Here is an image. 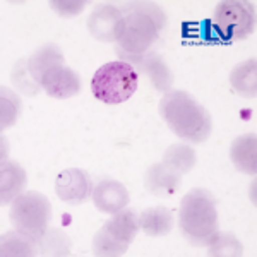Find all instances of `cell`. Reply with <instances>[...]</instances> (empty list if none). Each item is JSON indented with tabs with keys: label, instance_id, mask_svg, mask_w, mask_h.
Instances as JSON below:
<instances>
[{
	"label": "cell",
	"instance_id": "1",
	"mask_svg": "<svg viewBox=\"0 0 257 257\" xmlns=\"http://www.w3.org/2000/svg\"><path fill=\"white\" fill-rule=\"evenodd\" d=\"M158 111L170 131L189 143H204L213 132V120L209 111L185 91L165 93Z\"/></svg>",
	"mask_w": 257,
	"mask_h": 257
},
{
	"label": "cell",
	"instance_id": "2",
	"mask_svg": "<svg viewBox=\"0 0 257 257\" xmlns=\"http://www.w3.org/2000/svg\"><path fill=\"white\" fill-rule=\"evenodd\" d=\"M178 226L192 245L208 247L218 235V211L211 192L192 189L184 196L178 209Z\"/></svg>",
	"mask_w": 257,
	"mask_h": 257
},
{
	"label": "cell",
	"instance_id": "3",
	"mask_svg": "<svg viewBox=\"0 0 257 257\" xmlns=\"http://www.w3.org/2000/svg\"><path fill=\"white\" fill-rule=\"evenodd\" d=\"M165 14L153 4H143L125 18V30L118 40V53L131 57L144 55L158 40Z\"/></svg>",
	"mask_w": 257,
	"mask_h": 257
},
{
	"label": "cell",
	"instance_id": "4",
	"mask_svg": "<svg viewBox=\"0 0 257 257\" xmlns=\"http://www.w3.org/2000/svg\"><path fill=\"white\" fill-rule=\"evenodd\" d=\"M139 88V74L128 62L115 60L101 65L91 79L94 98L106 105H118L134 96Z\"/></svg>",
	"mask_w": 257,
	"mask_h": 257
},
{
	"label": "cell",
	"instance_id": "5",
	"mask_svg": "<svg viewBox=\"0 0 257 257\" xmlns=\"http://www.w3.org/2000/svg\"><path fill=\"white\" fill-rule=\"evenodd\" d=\"M9 219L14 230L40 243L43 235L48 231L50 219H52V204L43 194L36 190L19 194L11 204Z\"/></svg>",
	"mask_w": 257,
	"mask_h": 257
},
{
	"label": "cell",
	"instance_id": "6",
	"mask_svg": "<svg viewBox=\"0 0 257 257\" xmlns=\"http://www.w3.org/2000/svg\"><path fill=\"white\" fill-rule=\"evenodd\" d=\"M139 231V216L132 209H122L113 214L93 238V252L96 255H122L134 242Z\"/></svg>",
	"mask_w": 257,
	"mask_h": 257
},
{
	"label": "cell",
	"instance_id": "7",
	"mask_svg": "<svg viewBox=\"0 0 257 257\" xmlns=\"http://www.w3.org/2000/svg\"><path fill=\"white\" fill-rule=\"evenodd\" d=\"M213 23L228 43L245 40L255 31V7L250 2L223 0L214 11Z\"/></svg>",
	"mask_w": 257,
	"mask_h": 257
},
{
	"label": "cell",
	"instance_id": "8",
	"mask_svg": "<svg viewBox=\"0 0 257 257\" xmlns=\"http://www.w3.org/2000/svg\"><path fill=\"white\" fill-rule=\"evenodd\" d=\"M36 82L47 91L48 96L55 99H69L81 91V79L77 72L64 65V62H57L45 69Z\"/></svg>",
	"mask_w": 257,
	"mask_h": 257
},
{
	"label": "cell",
	"instance_id": "9",
	"mask_svg": "<svg viewBox=\"0 0 257 257\" xmlns=\"http://www.w3.org/2000/svg\"><path fill=\"white\" fill-rule=\"evenodd\" d=\"M88 30L93 38L105 43H113L122 38L125 30V18L110 4L98 6L88 19Z\"/></svg>",
	"mask_w": 257,
	"mask_h": 257
},
{
	"label": "cell",
	"instance_id": "10",
	"mask_svg": "<svg viewBox=\"0 0 257 257\" xmlns=\"http://www.w3.org/2000/svg\"><path fill=\"white\" fill-rule=\"evenodd\" d=\"M55 192L65 204L77 206L93 196V184L86 172L79 168H69L57 175Z\"/></svg>",
	"mask_w": 257,
	"mask_h": 257
},
{
	"label": "cell",
	"instance_id": "11",
	"mask_svg": "<svg viewBox=\"0 0 257 257\" xmlns=\"http://www.w3.org/2000/svg\"><path fill=\"white\" fill-rule=\"evenodd\" d=\"M128 190L117 180H101L93 190V202L98 211L117 214L128 204Z\"/></svg>",
	"mask_w": 257,
	"mask_h": 257
},
{
	"label": "cell",
	"instance_id": "12",
	"mask_svg": "<svg viewBox=\"0 0 257 257\" xmlns=\"http://www.w3.org/2000/svg\"><path fill=\"white\" fill-rule=\"evenodd\" d=\"M182 173L172 168L167 163H156L148 170L146 173V187L151 194L161 197L173 196L180 187Z\"/></svg>",
	"mask_w": 257,
	"mask_h": 257
},
{
	"label": "cell",
	"instance_id": "13",
	"mask_svg": "<svg viewBox=\"0 0 257 257\" xmlns=\"http://www.w3.org/2000/svg\"><path fill=\"white\" fill-rule=\"evenodd\" d=\"M26 184V172L19 163H16V161H2V170H0V202L4 206L14 201L19 194H23Z\"/></svg>",
	"mask_w": 257,
	"mask_h": 257
},
{
	"label": "cell",
	"instance_id": "14",
	"mask_svg": "<svg viewBox=\"0 0 257 257\" xmlns=\"http://www.w3.org/2000/svg\"><path fill=\"white\" fill-rule=\"evenodd\" d=\"M230 158L235 168L247 175L257 173V138L255 134L240 136L231 143Z\"/></svg>",
	"mask_w": 257,
	"mask_h": 257
},
{
	"label": "cell",
	"instance_id": "15",
	"mask_svg": "<svg viewBox=\"0 0 257 257\" xmlns=\"http://www.w3.org/2000/svg\"><path fill=\"white\" fill-rule=\"evenodd\" d=\"M120 55L127 57V59L131 57V55H123V53H120ZM131 59L148 74L149 79H151V82H153V86H155L156 89L167 91L168 93L170 88H172V84H173V76H172V70L167 67V64H165L160 55H156V53H149V55L131 57Z\"/></svg>",
	"mask_w": 257,
	"mask_h": 257
},
{
	"label": "cell",
	"instance_id": "16",
	"mask_svg": "<svg viewBox=\"0 0 257 257\" xmlns=\"http://www.w3.org/2000/svg\"><path fill=\"white\" fill-rule=\"evenodd\" d=\"M139 228L148 237H167L173 230V213L165 206H155L143 211Z\"/></svg>",
	"mask_w": 257,
	"mask_h": 257
},
{
	"label": "cell",
	"instance_id": "17",
	"mask_svg": "<svg viewBox=\"0 0 257 257\" xmlns=\"http://www.w3.org/2000/svg\"><path fill=\"white\" fill-rule=\"evenodd\" d=\"M230 82L235 93L245 98H255L257 94V60L248 59L231 70Z\"/></svg>",
	"mask_w": 257,
	"mask_h": 257
},
{
	"label": "cell",
	"instance_id": "18",
	"mask_svg": "<svg viewBox=\"0 0 257 257\" xmlns=\"http://www.w3.org/2000/svg\"><path fill=\"white\" fill-rule=\"evenodd\" d=\"M38 243L30 237L23 235L21 231H7L2 237V247L0 254L4 257H31L38 254Z\"/></svg>",
	"mask_w": 257,
	"mask_h": 257
},
{
	"label": "cell",
	"instance_id": "19",
	"mask_svg": "<svg viewBox=\"0 0 257 257\" xmlns=\"http://www.w3.org/2000/svg\"><path fill=\"white\" fill-rule=\"evenodd\" d=\"M182 35H184L185 38L196 40L197 43H208V45L209 43L211 45L228 43L211 19H204V21H199V23L185 24V26H182Z\"/></svg>",
	"mask_w": 257,
	"mask_h": 257
},
{
	"label": "cell",
	"instance_id": "20",
	"mask_svg": "<svg viewBox=\"0 0 257 257\" xmlns=\"http://www.w3.org/2000/svg\"><path fill=\"white\" fill-rule=\"evenodd\" d=\"M196 153L187 144H173L163 155V163L175 168L178 173L185 175L196 167Z\"/></svg>",
	"mask_w": 257,
	"mask_h": 257
},
{
	"label": "cell",
	"instance_id": "21",
	"mask_svg": "<svg viewBox=\"0 0 257 257\" xmlns=\"http://www.w3.org/2000/svg\"><path fill=\"white\" fill-rule=\"evenodd\" d=\"M57 62H64V55L55 45H45L40 50H36L35 53L28 60V72L31 74V77L35 81H38L45 69H48L50 65L57 64Z\"/></svg>",
	"mask_w": 257,
	"mask_h": 257
},
{
	"label": "cell",
	"instance_id": "22",
	"mask_svg": "<svg viewBox=\"0 0 257 257\" xmlns=\"http://www.w3.org/2000/svg\"><path fill=\"white\" fill-rule=\"evenodd\" d=\"M208 255L213 257H223V255H233L240 257L243 254L242 243L233 233H218L213 242L209 243Z\"/></svg>",
	"mask_w": 257,
	"mask_h": 257
},
{
	"label": "cell",
	"instance_id": "23",
	"mask_svg": "<svg viewBox=\"0 0 257 257\" xmlns=\"http://www.w3.org/2000/svg\"><path fill=\"white\" fill-rule=\"evenodd\" d=\"M41 254L45 255H67L69 254V238L59 230H48L38 243Z\"/></svg>",
	"mask_w": 257,
	"mask_h": 257
},
{
	"label": "cell",
	"instance_id": "24",
	"mask_svg": "<svg viewBox=\"0 0 257 257\" xmlns=\"http://www.w3.org/2000/svg\"><path fill=\"white\" fill-rule=\"evenodd\" d=\"M21 113V101L18 94L9 88H2V128H9L16 123Z\"/></svg>",
	"mask_w": 257,
	"mask_h": 257
},
{
	"label": "cell",
	"instance_id": "25",
	"mask_svg": "<svg viewBox=\"0 0 257 257\" xmlns=\"http://www.w3.org/2000/svg\"><path fill=\"white\" fill-rule=\"evenodd\" d=\"M50 6H52L53 11H57L60 16H65V18H70V16H77L79 12H82L84 9L86 2L84 0H81V2H74V0H53V2H50Z\"/></svg>",
	"mask_w": 257,
	"mask_h": 257
}]
</instances>
